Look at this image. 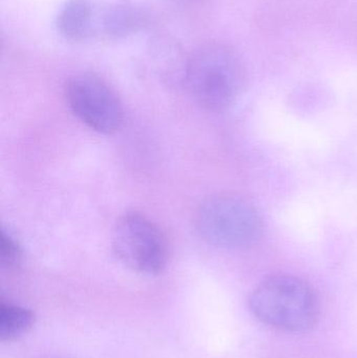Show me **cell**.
I'll return each mask as SVG.
<instances>
[{"label":"cell","instance_id":"1","mask_svg":"<svg viewBox=\"0 0 357 358\" xmlns=\"http://www.w3.org/2000/svg\"><path fill=\"white\" fill-rule=\"evenodd\" d=\"M249 307L264 325L291 334L312 329L321 315L314 288L301 278L284 273L260 282L249 296Z\"/></svg>","mask_w":357,"mask_h":358},{"label":"cell","instance_id":"2","mask_svg":"<svg viewBox=\"0 0 357 358\" xmlns=\"http://www.w3.org/2000/svg\"><path fill=\"white\" fill-rule=\"evenodd\" d=\"M189 92L203 108L224 111L242 92L245 71L237 52L220 43L201 46L184 67Z\"/></svg>","mask_w":357,"mask_h":358},{"label":"cell","instance_id":"3","mask_svg":"<svg viewBox=\"0 0 357 358\" xmlns=\"http://www.w3.org/2000/svg\"><path fill=\"white\" fill-rule=\"evenodd\" d=\"M197 231L207 243L224 250H243L262 235L257 208L245 198L220 194L207 198L196 215Z\"/></svg>","mask_w":357,"mask_h":358},{"label":"cell","instance_id":"4","mask_svg":"<svg viewBox=\"0 0 357 358\" xmlns=\"http://www.w3.org/2000/svg\"><path fill=\"white\" fill-rule=\"evenodd\" d=\"M112 248L125 266L145 275H157L167 264L165 237L154 223L138 213H128L115 223Z\"/></svg>","mask_w":357,"mask_h":358},{"label":"cell","instance_id":"5","mask_svg":"<svg viewBox=\"0 0 357 358\" xmlns=\"http://www.w3.org/2000/svg\"><path fill=\"white\" fill-rule=\"evenodd\" d=\"M73 115L94 131L111 134L123 123V106L115 90L98 76L81 73L65 90Z\"/></svg>","mask_w":357,"mask_h":358},{"label":"cell","instance_id":"6","mask_svg":"<svg viewBox=\"0 0 357 358\" xmlns=\"http://www.w3.org/2000/svg\"><path fill=\"white\" fill-rule=\"evenodd\" d=\"M150 14L143 6L117 3L109 6L101 19L103 34L113 39L128 37L148 25Z\"/></svg>","mask_w":357,"mask_h":358},{"label":"cell","instance_id":"7","mask_svg":"<svg viewBox=\"0 0 357 358\" xmlns=\"http://www.w3.org/2000/svg\"><path fill=\"white\" fill-rule=\"evenodd\" d=\"M57 29L69 41H82L92 33L94 8L89 0H68L57 17Z\"/></svg>","mask_w":357,"mask_h":358},{"label":"cell","instance_id":"8","mask_svg":"<svg viewBox=\"0 0 357 358\" xmlns=\"http://www.w3.org/2000/svg\"><path fill=\"white\" fill-rule=\"evenodd\" d=\"M35 313L24 307L2 301L0 305V341L12 342L27 334L35 324Z\"/></svg>","mask_w":357,"mask_h":358},{"label":"cell","instance_id":"9","mask_svg":"<svg viewBox=\"0 0 357 358\" xmlns=\"http://www.w3.org/2000/svg\"><path fill=\"white\" fill-rule=\"evenodd\" d=\"M20 246L10 233L2 229L0 234V261L3 267H15L21 260Z\"/></svg>","mask_w":357,"mask_h":358}]
</instances>
